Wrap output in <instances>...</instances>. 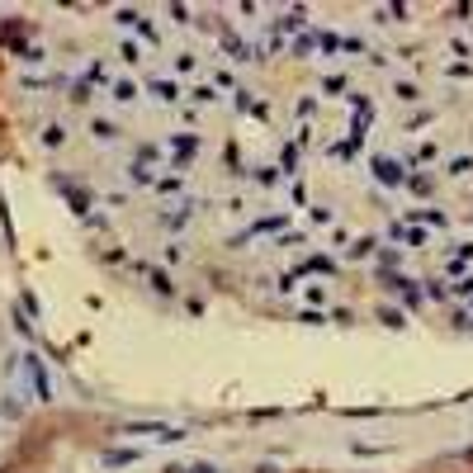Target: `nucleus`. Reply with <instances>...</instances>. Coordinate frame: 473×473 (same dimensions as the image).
Returning <instances> with one entry per match:
<instances>
[{
    "label": "nucleus",
    "mask_w": 473,
    "mask_h": 473,
    "mask_svg": "<svg viewBox=\"0 0 473 473\" xmlns=\"http://www.w3.org/2000/svg\"><path fill=\"white\" fill-rule=\"evenodd\" d=\"M48 185H52L57 195H66V204H71V209H76L80 218L90 213V199H95V195H90V190H80L76 180H66V176H62V171H52V176H48Z\"/></svg>",
    "instance_id": "obj_1"
},
{
    "label": "nucleus",
    "mask_w": 473,
    "mask_h": 473,
    "mask_svg": "<svg viewBox=\"0 0 473 473\" xmlns=\"http://www.w3.org/2000/svg\"><path fill=\"white\" fill-rule=\"evenodd\" d=\"M369 171H374V180H379V185H388V190L407 180V171H402V161H393V157H369Z\"/></svg>",
    "instance_id": "obj_2"
},
{
    "label": "nucleus",
    "mask_w": 473,
    "mask_h": 473,
    "mask_svg": "<svg viewBox=\"0 0 473 473\" xmlns=\"http://www.w3.org/2000/svg\"><path fill=\"white\" fill-rule=\"evenodd\" d=\"M171 152H176V171H185V166L195 161V152H199V133H176V138H171Z\"/></svg>",
    "instance_id": "obj_3"
},
{
    "label": "nucleus",
    "mask_w": 473,
    "mask_h": 473,
    "mask_svg": "<svg viewBox=\"0 0 473 473\" xmlns=\"http://www.w3.org/2000/svg\"><path fill=\"white\" fill-rule=\"evenodd\" d=\"M20 360H24V369H29V379H34L38 397L48 402V397H52V383H48V374H43V360H38V355H20Z\"/></svg>",
    "instance_id": "obj_4"
},
{
    "label": "nucleus",
    "mask_w": 473,
    "mask_h": 473,
    "mask_svg": "<svg viewBox=\"0 0 473 473\" xmlns=\"http://www.w3.org/2000/svg\"><path fill=\"white\" fill-rule=\"evenodd\" d=\"M142 459V450H128V445H123V450H104V469H128V464H138Z\"/></svg>",
    "instance_id": "obj_5"
},
{
    "label": "nucleus",
    "mask_w": 473,
    "mask_h": 473,
    "mask_svg": "<svg viewBox=\"0 0 473 473\" xmlns=\"http://www.w3.org/2000/svg\"><path fill=\"white\" fill-rule=\"evenodd\" d=\"M294 275H336V260H327V256H308L303 265H298Z\"/></svg>",
    "instance_id": "obj_6"
},
{
    "label": "nucleus",
    "mask_w": 473,
    "mask_h": 473,
    "mask_svg": "<svg viewBox=\"0 0 473 473\" xmlns=\"http://www.w3.org/2000/svg\"><path fill=\"white\" fill-rule=\"evenodd\" d=\"M147 90H152L161 104H176V99H180V85H176V80H166V76H157L152 85H147Z\"/></svg>",
    "instance_id": "obj_7"
},
{
    "label": "nucleus",
    "mask_w": 473,
    "mask_h": 473,
    "mask_svg": "<svg viewBox=\"0 0 473 473\" xmlns=\"http://www.w3.org/2000/svg\"><path fill=\"white\" fill-rule=\"evenodd\" d=\"M147 284H152V294H161V298L176 294V284H171V275H166V270H147Z\"/></svg>",
    "instance_id": "obj_8"
},
{
    "label": "nucleus",
    "mask_w": 473,
    "mask_h": 473,
    "mask_svg": "<svg viewBox=\"0 0 473 473\" xmlns=\"http://www.w3.org/2000/svg\"><path fill=\"white\" fill-rule=\"evenodd\" d=\"M289 227V218L275 213V218H260V223H251V232H284ZM251 232H241V236H251Z\"/></svg>",
    "instance_id": "obj_9"
},
{
    "label": "nucleus",
    "mask_w": 473,
    "mask_h": 473,
    "mask_svg": "<svg viewBox=\"0 0 473 473\" xmlns=\"http://www.w3.org/2000/svg\"><path fill=\"white\" fill-rule=\"evenodd\" d=\"M379 322H383L388 332H402V327H407V317H402V308H388V303L379 308Z\"/></svg>",
    "instance_id": "obj_10"
},
{
    "label": "nucleus",
    "mask_w": 473,
    "mask_h": 473,
    "mask_svg": "<svg viewBox=\"0 0 473 473\" xmlns=\"http://www.w3.org/2000/svg\"><path fill=\"white\" fill-rule=\"evenodd\" d=\"M374 260H379V270H397V265H402V251H397V246H379Z\"/></svg>",
    "instance_id": "obj_11"
},
{
    "label": "nucleus",
    "mask_w": 473,
    "mask_h": 473,
    "mask_svg": "<svg viewBox=\"0 0 473 473\" xmlns=\"http://www.w3.org/2000/svg\"><path fill=\"white\" fill-rule=\"evenodd\" d=\"M402 185H407V190H412L416 199H431V190H435V185H431V176H407Z\"/></svg>",
    "instance_id": "obj_12"
},
{
    "label": "nucleus",
    "mask_w": 473,
    "mask_h": 473,
    "mask_svg": "<svg viewBox=\"0 0 473 473\" xmlns=\"http://www.w3.org/2000/svg\"><path fill=\"white\" fill-rule=\"evenodd\" d=\"M374 251H379V241H374V236H360L355 246H346V256H351V260H360V256H374Z\"/></svg>",
    "instance_id": "obj_13"
},
{
    "label": "nucleus",
    "mask_w": 473,
    "mask_h": 473,
    "mask_svg": "<svg viewBox=\"0 0 473 473\" xmlns=\"http://www.w3.org/2000/svg\"><path fill=\"white\" fill-rule=\"evenodd\" d=\"M402 284H407V279L397 275V270H379V289H388V294H402Z\"/></svg>",
    "instance_id": "obj_14"
},
{
    "label": "nucleus",
    "mask_w": 473,
    "mask_h": 473,
    "mask_svg": "<svg viewBox=\"0 0 473 473\" xmlns=\"http://www.w3.org/2000/svg\"><path fill=\"white\" fill-rule=\"evenodd\" d=\"M128 176H133V185H157L152 166H142V161H133V166H128Z\"/></svg>",
    "instance_id": "obj_15"
},
{
    "label": "nucleus",
    "mask_w": 473,
    "mask_h": 473,
    "mask_svg": "<svg viewBox=\"0 0 473 473\" xmlns=\"http://www.w3.org/2000/svg\"><path fill=\"white\" fill-rule=\"evenodd\" d=\"M303 10H289V15H284V20H279V29H284V34H303Z\"/></svg>",
    "instance_id": "obj_16"
},
{
    "label": "nucleus",
    "mask_w": 473,
    "mask_h": 473,
    "mask_svg": "<svg viewBox=\"0 0 473 473\" xmlns=\"http://www.w3.org/2000/svg\"><path fill=\"white\" fill-rule=\"evenodd\" d=\"M90 133H95L99 142H109V138H118V128H114V123H109V118H95V123H90Z\"/></svg>",
    "instance_id": "obj_17"
},
{
    "label": "nucleus",
    "mask_w": 473,
    "mask_h": 473,
    "mask_svg": "<svg viewBox=\"0 0 473 473\" xmlns=\"http://www.w3.org/2000/svg\"><path fill=\"white\" fill-rule=\"evenodd\" d=\"M402 303H407V308H421V303H426V294H421V289H416L412 279H407V284H402Z\"/></svg>",
    "instance_id": "obj_18"
},
{
    "label": "nucleus",
    "mask_w": 473,
    "mask_h": 473,
    "mask_svg": "<svg viewBox=\"0 0 473 473\" xmlns=\"http://www.w3.org/2000/svg\"><path fill=\"white\" fill-rule=\"evenodd\" d=\"M393 95H397V99H407V104H416V99H421V90H416L412 80H397V85H393Z\"/></svg>",
    "instance_id": "obj_19"
},
{
    "label": "nucleus",
    "mask_w": 473,
    "mask_h": 473,
    "mask_svg": "<svg viewBox=\"0 0 473 473\" xmlns=\"http://www.w3.org/2000/svg\"><path fill=\"white\" fill-rule=\"evenodd\" d=\"M313 48H317V34H298L294 38V57H308Z\"/></svg>",
    "instance_id": "obj_20"
},
{
    "label": "nucleus",
    "mask_w": 473,
    "mask_h": 473,
    "mask_svg": "<svg viewBox=\"0 0 473 473\" xmlns=\"http://www.w3.org/2000/svg\"><path fill=\"white\" fill-rule=\"evenodd\" d=\"M133 95H138V85H133V80H114V99H118V104H128Z\"/></svg>",
    "instance_id": "obj_21"
},
{
    "label": "nucleus",
    "mask_w": 473,
    "mask_h": 473,
    "mask_svg": "<svg viewBox=\"0 0 473 473\" xmlns=\"http://www.w3.org/2000/svg\"><path fill=\"white\" fill-rule=\"evenodd\" d=\"M223 48H227V52H232L236 62H246V57H251V48H246L241 38H223Z\"/></svg>",
    "instance_id": "obj_22"
},
{
    "label": "nucleus",
    "mask_w": 473,
    "mask_h": 473,
    "mask_svg": "<svg viewBox=\"0 0 473 473\" xmlns=\"http://www.w3.org/2000/svg\"><path fill=\"white\" fill-rule=\"evenodd\" d=\"M294 166H298V147H284V152H279V176L294 171Z\"/></svg>",
    "instance_id": "obj_23"
},
{
    "label": "nucleus",
    "mask_w": 473,
    "mask_h": 473,
    "mask_svg": "<svg viewBox=\"0 0 473 473\" xmlns=\"http://www.w3.org/2000/svg\"><path fill=\"white\" fill-rule=\"evenodd\" d=\"M43 142H48V147H62V142H66V128H57V123H48V133H43Z\"/></svg>",
    "instance_id": "obj_24"
},
{
    "label": "nucleus",
    "mask_w": 473,
    "mask_h": 473,
    "mask_svg": "<svg viewBox=\"0 0 473 473\" xmlns=\"http://www.w3.org/2000/svg\"><path fill=\"white\" fill-rule=\"evenodd\" d=\"M421 294H426V298H435V303H440V298H450V284H440V279H431V284H426Z\"/></svg>",
    "instance_id": "obj_25"
},
{
    "label": "nucleus",
    "mask_w": 473,
    "mask_h": 473,
    "mask_svg": "<svg viewBox=\"0 0 473 473\" xmlns=\"http://www.w3.org/2000/svg\"><path fill=\"white\" fill-rule=\"evenodd\" d=\"M223 157H227V166H232V176H246V171H241V152H236V142H227Z\"/></svg>",
    "instance_id": "obj_26"
},
{
    "label": "nucleus",
    "mask_w": 473,
    "mask_h": 473,
    "mask_svg": "<svg viewBox=\"0 0 473 473\" xmlns=\"http://www.w3.org/2000/svg\"><path fill=\"white\" fill-rule=\"evenodd\" d=\"M450 294L454 298H473V275H464L459 284H450Z\"/></svg>",
    "instance_id": "obj_27"
},
{
    "label": "nucleus",
    "mask_w": 473,
    "mask_h": 473,
    "mask_svg": "<svg viewBox=\"0 0 473 473\" xmlns=\"http://www.w3.org/2000/svg\"><path fill=\"white\" fill-rule=\"evenodd\" d=\"M0 416H10V421H20V416H24V407H20V402H15V397H5V402H0Z\"/></svg>",
    "instance_id": "obj_28"
},
{
    "label": "nucleus",
    "mask_w": 473,
    "mask_h": 473,
    "mask_svg": "<svg viewBox=\"0 0 473 473\" xmlns=\"http://www.w3.org/2000/svg\"><path fill=\"white\" fill-rule=\"evenodd\" d=\"M71 99H76V104H85V99H90V76H85V80H76V85H71Z\"/></svg>",
    "instance_id": "obj_29"
},
{
    "label": "nucleus",
    "mask_w": 473,
    "mask_h": 473,
    "mask_svg": "<svg viewBox=\"0 0 473 473\" xmlns=\"http://www.w3.org/2000/svg\"><path fill=\"white\" fill-rule=\"evenodd\" d=\"M473 171V157H454L450 161V176H469Z\"/></svg>",
    "instance_id": "obj_30"
},
{
    "label": "nucleus",
    "mask_w": 473,
    "mask_h": 473,
    "mask_svg": "<svg viewBox=\"0 0 473 473\" xmlns=\"http://www.w3.org/2000/svg\"><path fill=\"white\" fill-rule=\"evenodd\" d=\"M317 48H322V52H336L341 38H336V34H317Z\"/></svg>",
    "instance_id": "obj_31"
},
{
    "label": "nucleus",
    "mask_w": 473,
    "mask_h": 473,
    "mask_svg": "<svg viewBox=\"0 0 473 473\" xmlns=\"http://www.w3.org/2000/svg\"><path fill=\"white\" fill-rule=\"evenodd\" d=\"M402 241H407V246H426V232H421V227H407Z\"/></svg>",
    "instance_id": "obj_32"
},
{
    "label": "nucleus",
    "mask_w": 473,
    "mask_h": 473,
    "mask_svg": "<svg viewBox=\"0 0 473 473\" xmlns=\"http://www.w3.org/2000/svg\"><path fill=\"white\" fill-rule=\"evenodd\" d=\"M383 20H407V5H402V0H393V5L383 10Z\"/></svg>",
    "instance_id": "obj_33"
},
{
    "label": "nucleus",
    "mask_w": 473,
    "mask_h": 473,
    "mask_svg": "<svg viewBox=\"0 0 473 473\" xmlns=\"http://www.w3.org/2000/svg\"><path fill=\"white\" fill-rule=\"evenodd\" d=\"M138 20H142V15L133 10V5H123V10H118V24H133V29H138Z\"/></svg>",
    "instance_id": "obj_34"
},
{
    "label": "nucleus",
    "mask_w": 473,
    "mask_h": 473,
    "mask_svg": "<svg viewBox=\"0 0 473 473\" xmlns=\"http://www.w3.org/2000/svg\"><path fill=\"white\" fill-rule=\"evenodd\" d=\"M118 57H123V62H138V43H133V38H123V48H118Z\"/></svg>",
    "instance_id": "obj_35"
},
{
    "label": "nucleus",
    "mask_w": 473,
    "mask_h": 473,
    "mask_svg": "<svg viewBox=\"0 0 473 473\" xmlns=\"http://www.w3.org/2000/svg\"><path fill=\"white\" fill-rule=\"evenodd\" d=\"M157 190H161V195H176V190H180V176H166V180H157Z\"/></svg>",
    "instance_id": "obj_36"
},
{
    "label": "nucleus",
    "mask_w": 473,
    "mask_h": 473,
    "mask_svg": "<svg viewBox=\"0 0 473 473\" xmlns=\"http://www.w3.org/2000/svg\"><path fill=\"white\" fill-rule=\"evenodd\" d=\"M195 99H199V104H213V99H218V90H213V85H199V90H195Z\"/></svg>",
    "instance_id": "obj_37"
},
{
    "label": "nucleus",
    "mask_w": 473,
    "mask_h": 473,
    "mask_svg": "<svg viewBox=\"0 0 473 473\" xmlns=\"http://www.w3.org/2000/svg\"><path fill=\"white\" fill-rule=\"evenodd\" d=\"M256 180H260V185H275V180H279V171H275V166H260V171H256Z\"/></svg>",
    "instance_id": "obj_38"
},
{
    "label": "nucleus",
    "mask_w": 473,
    "mask_h": 473,
    "mask_svg": "<svg viewBox=\"0 0 473 473\" xmlns=\"http://www.w3.org/2000/svg\"><path fill=\"white\" fill-rule=\"evenodd\" d=\"M332 322H336V327H351V322H355V313H351V308H336V313H332Z\"/></svg>",
    "instance_id": "obj_39"
},
{
    "label": "nucleus",
    "mask_w": 473,
    "mask_h": 473,
    "mask_svg": "<svg viewBox=\"0 0 473 473\" xmlns=\"http://www.w3.org/2000/svg\"><path fill=\"white\" fill-rule=\"evenodd\" d=\"M232 99H236V109H246V114H251V109H256V99L246 95V90H236V95H232Z\"/></svg>",
    "instance_id": "obj_40"
},
{
    "label": "nucleus",
    "mask_w": 473,
    "mask_h": 473,
    "mask_svg": "<svg viewBox=\"0 0 473 473\" xmlns=\"http://www.w3.org/2000/svg\"><path fill=\"white\" fill-rule=\"evenodd\" d=\"M176 71H195V52H180V57H176Z\"/></svg>",
    "instance_id": "obj_41"
},
{
    "label": "nucleus",
    "mask_w": 473,
    "mask_h": 473,
    "mask_svg": "<svg viewBox=\"0 0 473 473\" xmlns=\"http://www.w3.org/2000/svg\"><path fill=\"white\" fill-rule=\"evenodd\" d=\"M298 289V275H279V294H294Z\"/></svg>",
    "instance_id": "obj_42"
},
{
    "label": "nucleus",
    "mask_w": 473,
    "mask_h": 473,
    "mask_svg": "<svg viewBox=\"0 0 473 473\" xmlns=\"http://www.w3.org/2000/svg\"><path fill=\"white\" fill-rule=\"evenodd\" d=\"M341 52H365V38H341Z\"/></svg>",
    "instance_id": "obj_43"
},
{
    "label": "nucleus",
    "mask_w": 473,
    "mask_h": 473,
    "mask_svg": "<svg viewBox=\"0 0 473 473\" xmlns=\"http://www.w3.org/2000/svg\"><path fill=\"white\" fill-rule=\"evenodd\" d=\"M298 322H308V327H322V322H327V317H322V313H317V308H308V313H303V317H298Z\"/></svg>",
    "instance_id": "obj_44"
},
{
    "label": "nucleus",
    "mask_w": 473,
    "mask_h": 473,
    "mask_svg": "<svg viewBox=\"0 0 473 473\" xmlns=\"http://www.w3.org/2000/svg\"><path fill=\"white\" fill-rule=\"evenodd\" d=\"M190 473H218L213 464H204V459H195V464H190Z\"/></svg>",
    "instance_id": "obj_45"
},
{
    "label": "nucleus",
    "mask_w": 473,
    "mask_h": 473,
    "mask_svg": "<svg viewBox=\"0 0 473 473\" xmlns=\"http://www.w3.org/2000/svg\"><path fill=\"white\" fill-rule=\"evenodd\" d=\"M256 473H279V464H260V469Z\"/></svg>",
    "instance_id": "obj_46"
},
{
    "label": "nucleus",
    "mask_w": 473,
    "mask_h": 473,
    "mask_svg": "<svg viewBox=\"0 0 473 473\" xmlns=\"http://www.w3.org/2000/svg\"><path fill=\"white\" fill-rule=\"evenodd\" d=\"M161 473H190V469H180V464H166V469H161Z\"/></svg>",
    "instance_id": "obj_47"
}]
</instances>
